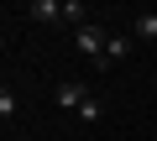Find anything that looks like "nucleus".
<instances>
[{"label": "nucleus", "instance_id": "1", "mask_svg": "<svg viewBox=\"0 0 157 141\" xmlns=\"http://www.w3.org/2000/svg\"><path fill=\"white\" fill-rule=\"evenodd\" d=\"M73 47L84 52L94 68H105V47H110V32H105L100 21H89V26H78V32H73Z\"/></svg>", "mask_w": 157, "mask_h": 141}, {"label": "nucleus", "instance_id": "2", "mask_svg": "<svg viewBox=\"0 0 157 141\" xmlns=\"http://www.w3.org/2000/svg\"><path fill=\"white\" fill-rule=\"evenodd\" d=\"M21 16H32V21H63V0H26L21 6Z\"/></svg>", "mask_w": 157, "mask_h": 141}, {"label": "nucleus", "instance_id": "3", "mask_svg": "<svg viewBox=\"0 0 157 141\" xmlns=\"http://www.w3.org/2000/svg\"><path fill=\"white\" fill-rule=\"evenodd\" d=\"M52 99H58L63 110H78V105H84V99H89V89H84V84H78V79H63V84L52 89Z\"/></svg>", "mask_w": 157, "mask_h": 141}, {"label": "nucleus", "instance_id": "4", "mask_svg": "<svg viewBox=\"0 0 157 141\" xmlns=\"http://www.w3.org/2000/svg\"><path fill=\"white\" fill-rule=\"evenodd\" d=\"M131 37H141V42H157V6L136 16V26H131Z\"/></svg>", "mask_w": 157, "mask_h": 141}, {"label": "nucleus", "instance_id": "5", "mask_svg": "<svg viewBox=\"0 0 157 141\" xmlns=\"http://www.w3.org/2000/svg\"><path fill=\"white\" fill-rule=\"evenodd\" d=\"M131 42H136V37H110V47H105V68H115V63L131 52Z\"/></svg>", "mask_w": 157, "mask_h": 141}, {"label": "nucleus", "instance_id": "6", "mask_svg": "<svg viewBox=\"0 0 157 141\" xmlns=\"http://www.w3.org/2000/svg\"><path fill=\"white\" fill-rule=\"evenodd\" d=\"M100 115H105V105H100V99H94V94H89V99H84V105H78V120H100Z\"/></svg>", "mask_w": 157, "mask_h": 141}, {"label": "nucleus", "instance_id": "7", "mask_svg": "<svg viewBox=\"0 0 157 141\" xmlns=\"http://www.w3.org/2000/svg\"><path fill=\"white\" fill-rule=\"evenodd\" d=\"M11 115H16V94H11V84H6V89H0V120H11Z\"/></svg>", "mask_w": 157, "mask_h": 141}]
</instances>
